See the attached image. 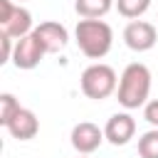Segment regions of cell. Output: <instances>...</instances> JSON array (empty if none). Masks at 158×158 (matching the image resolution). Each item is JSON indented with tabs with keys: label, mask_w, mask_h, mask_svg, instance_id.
I'll use <instances>...</instances> for the list:
<instances>
[{
	"label": "cell",
	"mask_w": 158,
	"mask_h": 158,
	"mask_svg": "<svg viewBox=\"0 0 158 158\" xmlns=\"http://www.w3.org/2000/svg\"><path fill=\"white\" fill-rule=\"evenodd\" d=\"M118 104L123 109H138L146 106L148 94H151V72L146 64L133 62L123 69L121 81H118Z\"/></svg>",
	"instance_id": "6da1fadb"
},
{
	"label": "cell",
	"mask_w": 158,
	"mask_h": 158,
	"mask_svg": "<svg viewBox=\"0 0 158 158\" xmlns=\"http://www.w3.org/2000/svg\"><path fill=\"white\" fill-rule=\"evenodd\" d=\"M77 44L79 49L89 57V59H101L104 54H109L111 44H114V32L104 20H79L77 22Z\"/></svg>",
	"instance_id": "7a4b0ae2"
},
{
	"label": "cell",
	"mask_w": 158,
	"mask_h": 158,
	"mask_svg": "<svg viewBox=\"0 0 158 158\" xmlns=\"http://www.w3.org/2000/svg\"><path fill=\"white\" fill-rule=\"evenodd\" d=\"M81 91L94 99V101H101L106 96H111L116 91V72L109 67V64H91L81 72Z\"/></svg>",
	"instance_id": "3957f363"
},
{
	"label": "cell",
	"mask_w": 158,
	"mask_h": 158,
	"mask_svg": "<svg viewBox=\"0 0 158 158\" xmlns=\"http://www.w3.org/2000/svg\"><path fill=\"white\" fill-rule=\"evenodd\" d=\"M0 32L20 40L32 32V15L22 5H15L12 0H0Z\"/></svg>",
	"instance_id": "277c9868"
},
{
	"label": "cell",
	"mask_w": 158,
	"mask_h": 158,
	"mask_svg": "<svg viewBox=\"0 0 158 158\" xmlns=\"http://www.w3.org/2000/svg\"><path fill=\"white\" fill-rule=\"evenodd\" d=\"M47 54V49L42 47V42L35 37V32L15 40V52H12V64L17 69H35L40 64V59Z\"/></svg>",
	"instance_id": "5b68a950"
},
{
	"label": "cell",
	"mask_w": 158,
	"mask_h": 158,
	"mask_svg": "<svg viewBox=\"0 0 158 158\" xmlns=\"http://www.w3.org/2000/svg\"><path fill=\"white\" fill-rule=\"evenodd\" d=\"M156 40H158L156 27L151 22H146V20H131L126 25V30H123V42L133 52H148V49H153Z\"/></svg>",
	"instance_id": "8992f818"
},
{
	"label": "cell",
	"mask_w": 158,
	"mask_h": 158,
	"mask_svg": "<svg viewBox=\"0 0 158 158\" xmlns=\"http://www.w3.org/2000/svg\"><path fill=\"white\" fill-rule=\"evenodd\" d=\"M104 138H106L104 131L96 123H91V121H81V123H77L72 128V146L79 153H94L101 146Z\"/></svg>",
	"instance_id": "52a82bcc"
},
{
	"label": "cell",
	"mask_w": 158,
	"mask_h": 158,
	"mask_svg": "<svg viewBox=\"0 0 158 158\" xmlns=\"http://www.w3.org/2000/svg\"><path fill=\"white\" fill-rule=\"evenodd\" d=\"M136 133V121L128 114H114L106 126H104V136L111 146H126Z\"/></svg>",
	"instance_id": "ba28073f"
},
{
	"label": "cell",
	"mask_w": 158,
	"mask_h": 158,
	"mask_svg": "<svg viewBox=\"0 0 158 158\" xmlns=\"http://www.w3.org/2000/svg\"><path fill=\"white\" fill-rule=\"evenodd\" d=\"M32 32H35V37L42 42V47L47 49V54L62 52V49L67 47V40H69L64 25H59V22H42V25H37Z\"/></svg>",
	"instance_id": "9c48e42d"
},
{
	"label": "cell",
	"mask_w": 158,
	"mask_h": 158,
	"mask_svg": "<svg viewBox=\"0 0 158 158\" xmlns=\"http://www.w3.org/2000/svg\"><path fill=\"white\" fill-rule=\"evenodd\" d=\"M5 128L10 131L12 138H17V141H30V138L37 136V131H40V121H37V116H35L30 109H20V111L7 121Z\"/></svg>",
	"instance_id": "30bf717a"
},
{
	"label": "cell",
	"mask_w": 158,
	"mask_h": 158,
	"mask_svg": "<svg viewBox=\"0 0 158 158\" xmlns=\"http://www.w3.org/2000/svg\"><path fill=\"white\" fill-rule=\"evenodd\" d=\"M114 0H77L74 2V10L79 17H86V20H99L104 17L109 10H111Z\"/></svg>",
	"instance_id": "8fae6325"
},
{
	"label": "cell",
	"mask_w": 158,
	"mask_h": 158,
	"mask_svg": "<svg viewBox=\"0 0 158 158\" xmlns=\"http://www.w3.org/2000/svg\"><path fill=\"white\" fill-rule=\"evenodd\" d=\"M148 7H151V0H116V10L128 20L141 17Z\"/></svg>",
	"instance_id": "7c38bea8"
},
{
	"label": "cell",
	"mask_w": 158,
	"mask_h": 158,
	"mask_svg": "<svg viewBox=\"0 0 158 158\" xmlns=\"http://www.w3.org/2000/svg\"><path fill=\"white\" fill-rule=\"evenodd\" d=\"M138 156L141 158H158V128H151L138 138Z\"/></svg>",
	"instance_id": "4fadbf2b"
},
{
	"label": "cell",
	"mask_w": 158,
	"mask_h": 158,
	"mask_svg": "<svg viewBox=\"0 0 158 158\" xmlns=\"http://www.w3.org/2000/svg\"><path fill=\"white\" fill-rule=\"evenodd\" d=\"M22 106H20V101L12 96V94H0V123L2 126H7V121L20 111Z\"/></svg>",
	"instance_id": "5bb4252c"
},
{
	"label": "cell",
	"mask_w": 158,
	"mask_h": 158,
	"mask_svg": "<svg viewBox=\"0 0 158 158\" xmlns=\"http://www.w3.org/2000/svg\"><path fill=\"white\" fill-rule=\"evenodd\" d=\"M143 118H146L151 126H156V128H158V99L146 101V106H143Z\"/></svg>",
	"instance_id": "9a60e30c"
},
{
	"label": "cell",
	"mask_w": 158,
	"mask_h": 158,
	"mask_svg": "<svg viewBox=\"0 0 158 158\" xmlns=\"http://www.w3.org/2000/svg\"><path fill=\"white\" fill-rule=\"evenodd\" d=\"M0 44H2V54H0V62L5 64V62H10V59H12V52H15L12 37H7V35H2V32H0Z\"/></svg>",
	"instance_id": "2e32d148"
},
{
	"label": "cell",
	"mask_w": 158,
	"mask_h": 158,
	"mask_svg": "<svg viewBox=\"0 0 158 158\" xmlns=\"http://www.w3.org/2000/svg\"><path fill=\"white\" fill-rule=\"evenodd\" d=\"M20 2H22V0H20Z\"/></svg>",
	"instance_id": "e0dca14e"
}]
</instances>
